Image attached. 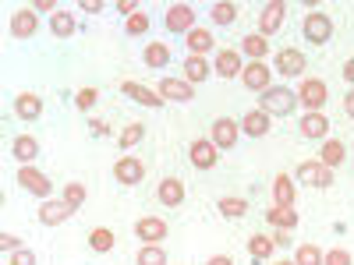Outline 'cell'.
Instances as JSON below:
<instances>
[{
  "mask_svg": "<svg viewBox=\"0 0 354 265\" xmlns=\"http://www.w3.org/2000/svg\"><path fill=\"white\" fill-rule=\"evenodd\" d=\"M294 106H298V92L287 85H270L266 92L259 96V110L270 113V117H287Z\"/></svg>",
  "mask_w": 354,
  "mask_h": 265,
  "instance_id": "cell-1",
  "label": "cell"
},
{
  "mask_svg": "<svg viewBox=\"0 0 354 265\" xmlns=\"http://www.w3.org/2000/svg\"><path fill=\"white\" fill-rule=\"evenodd\" d=\"M301 36L312 43V46H322L333 39V18L326 11H308L305 21H301Z\"/></svg>",
  "mask_w": 354,
  "mask_h": 265,
  "instance_id": "cell-2",
  "label": "cell"
},
{
  "mask_svg": "<svg viewBox=\"0 0 354 265\" xmlns=\"http://www.w3.org/2000/svg\"><path fill=\"white\" fill-rule=\"evenodd\" d=\"M326 99H330L326 81H322V78H301V85H298V103L305 106V113H322Z\"/></svg>",
  "mask_w": 354,
  "mask_h": 265,
  "instance_id": "cell-3",
  "label": "cell"
},
{
  "mask_svg": "<svg viewBox=\"0 0 354 265\" xmlns=\"http://www.w3.org/2000/svg\"><path fill=\"white\" fill-rule=\"evenodd\" d=\"M294 181H301L305 188H333V170L322 166L319 159H305L298 163V170H294Z\"/></svg>",
  "mask_w": 354,
  "mask_h": 265,
  "instance_id": "cell-4",
  "label": "cell"
},
{
  "mask_svg": "<svg viewBox=\"0 0 354 265\" xmlns=\"http://www.w3.org/2000/svg\"><path fill=\"white\" fill-rule=\"evenodd\" d=\"M18 184H21V191H28V195H36V198H53V181L43 173V170H36V166H18Z\"/></svg>",
  "mask_w": 354,
  "mask_h": 265,
  "instance_id": "cell-5",
  "label": "cell"
},
{
  "mask_svg": "<svg viewBox=\"0 0 354 265\" xmlns=\"http://www.w3.org/2000/svg\"><path fill=\"white\" fill-rule=\"evenodd\" d=\"M209 138H213V145L220 153L234 149L238 138H241V121H234V117H216V121L209 124Z\"/></svg>",
  "mask_w": 354,
  "mask_h": 265,
  "instance_id": "cell-6",
  "label": "cell"
},
{
  "mask_svg": "<svg viewBox=\"0 0 354 265\" xmlns=\"http://www.w3.org/2000/svg\"><path fill=\"white\" fill-rule=\"evenodd\" d=\"M163 28H167V32H174V36H188L192 28H195V11H192V4H170V8L163 11Z\"/></svg>",
  "mask_w": 354,
  "mask_h": 265,
  "instance_id": "cell-7",
  "label": "cell"
},
{
  "mask_svg": "<svg viewBox=\"0 0 354 265\" xmlns=\"http://www.w3.org/2000/svg\"><path fill=\"white\" fill-rule=\"evenodd\" d=\"M113 181L124 184V188H138L145 181V163L138 156H121L113 163Z\"/></svg>",
  "mask_w": 354,
  "mask_h": 265,
  "instance_id": "cell-8",
  "label": "cell"
},
{
  "mask_svg": "<svg viewBox=\"0 0 354 265\" xmlns=\"http://www.w3.org/2000/svg\"><path fill=\"white\" fill-rule=\"evenodd\" d=\"M241 85L248 92H266V88L273 85V68L266 61H248L245 71H241Z\"/></svg>",
  "mask_w": 354,
  "mask_h": 265,
  "instance_id": "cell-9",
  "label": "cell"
},
{
  "mask_svg": "<svg viewBox=\"0 0 354 265\" xmlns=\"http://www.w3.org/2000/svg\"><path fill=\"white\" fill-rule=\"evenodd\" d=\"M283 21H287V4L283 0H270V4L262 8V14H259V36H277L280 28H283Z\"/></svg>",
  "mask_w": 354,
  "mask_h": 265,
  "instance_id": "cell-10",
  "label": "cell"
},
{
  "mask_svg": "<svg viewBox=\"0 0 354 265\" xmlns=\"http://www.w3.org/2000/svg\"><path fill=\"white\" fill-rule=\"evenodd\" d=\"M188 159H192L195 170H213L220 163V149L213 145V138H195L188 145Z\"/></svg>",
  "mask_w": 354,
  "mask_h": 265,
  "instance_id": "cell-11",
  "label": "cell"
},
{
  "mask_svg": "<svg viewBox=\"0 0 354 265\" xmlns=\"http://www.w3.org/2000/svg\"><path fill=\"white\" fill-rule=\"evenodd\" d=\"M75 216V209L64 202V198H46L43 205H39V213H36V219L43 223V226H61V223H68Z\"/></svg>",
  "mask_w": 354,
  "mask_h": 265,
  "instance_id": "cell-12",
  "label": "cell"
},
{
  "mask_svg": "<svg viewBox=\"0 0 354 265\" xmlns=\"http://www.w3.org/2000/svg\"><path fill=\"white\" fill-rule=\"evenodd\" d=\"M167 233H170V226H167L163 216H142V219L135 223V237H138L142 244H163Z\"/></svg>",
  "mask_w": 354,
  "mask_h": 265,
  "instance_id": "cell-13",
  "label": "cell"
},
{
  "mask_svg": "<svg viewBox=\"0 0 354 265\" xmlns=\"http://www.w3.org/2000/svg\"><path fill=\"white\" fill-rule=\"evenodd\" d=\"M305 68H308V61H305L301 50H294V46L277 50V71L283 78H305Z\"/></svg>",
  "mask_w": 354,
  "mask_h": 265,
  "instance_id": "cell-14",
  "label": "cell"
},
{
  "mask_svg": "<svg viewBox=\"0 0 354 265\" xmlns=\"http://www.w3.org/2000/svg\"><path fill=\"white\" fill-rule=\"evenodd\" d=\"M156 92L163 96V103H192L195 99V85H188L185 78H160Z\"/></svg>",
  "mask_w": 354,
  "mask_h": 265,
  "instance_id": "cell-15",
  "label": "cell"
},
{
  "mask_svg": "<svg viewBox=\"0 0 354 265\" xmlns=\"http://www.w3.org/2000/svg\"><path fill=\"white\" fill-rule=\"evenodd\" d=\"M298 135L305 141H326L330 138V117L326 113H305L298 121Z\"/></svg>",
  "mask_w": 354,
  "mask_h": 265,
  "instance_id": "cell-16",
  "label": "cell"
},
{
  "mask_svg": "<svg viewBox=\"0 0 354 265\" xmlns=\"http://www.w3.org/2000/svg\"><path fill=\"white\" fill-rule=\"evenodd\" d=\"M241 71H245L241 50H220L213 57V75H220V78H241Z\"/></svg>",
  "mask_w": 354,
  "mask_h": 265,
  "instance_id": "cell-17",
  "label": "cell"
},
{
  "mask_svg": "<svg viewBox=\"0 0 354 265\" xmlns=\"http://www.w3.org/2000/svg\"><path fill=\"white\" fill-rule=\"evenodd\" d=\"M185 181L181 177H163L160 181V188H156V202L163 205V209H177V205L185 202Z\"/></svg>",
  "mask_w": 354,
  "mask_h": 265,
  "instance_id": "cell-18",
  "label": "cell"
},
{
  "mask_svg": "<svg viewBox=\"0 0 354 265\" xmlns=\"http://www.w3.org/2000/svg\"><path fill=\"white\" fill-rule=\"evenodd\" d=\"M121 92H124L128 99H135L138 106H145V110H160V106H163V96L156 92V88H145V85H138V81H121Z\"/></svg>",
  "mask_w": 354,
  "mask_h": 265,
  "instance_id": "cell-19",
  "label": "cell"
},
{
  "mask_svg": "<svg viewBox=\"0 0 354 265\" xmlns=\"http://www.w3.org/2000/svg\"><path fill=\"white\" fill-rule=\"evenodd\" d=\"M270 128H273V117L262 113V110H248L241 117V135H248V138H266Z\"/></svg>",
  "mask_w": 354,
  "mask_h": 265,
  "instance_id": "cell-20",
  "label": "cell"
},
{
  "mask_svg": "<svg viewBox=\"0 0 354 265\" xmlns=\"http://www.w3.org/2000/svg\"><path fill=\"white\" fill-rule=\"evenodd\" d=\"M36 28H39L36 11L21 8V11H15V14H11V36H15V39H32V36H36Z\"/></svg>",
  "mask_w": 354,
  "mask_h": 265,
  "instance_id": "cell-21",
  "label": "cell"
},
{
  "mask_svg": "<svg viewBox=\"0 0 354 265\" xmlns=\"http://www.w3.org/2000/svg\"><path fill=\"white\" fill-rule=\"evenodd\" d=\"M11 156H15L21 166H32V159L39 156V141H36L32 135H18V138L11 141Z\"/></svg>",
  "mask_w": 354,
  "mask_h": 265,
  "instance_id": "cell-22",
  "label": "cell"
},
{
  "mask_svg": "<svg viewBox=\"0 0 354 265\" xmlns=\"http://www.w3.org/2000/svg\"><path fill=\"white\" fill-rule=\"evenodd\" d=\"M266 223L277 226V230H294L301 223V216L290 209V205H273V209H266Z\"/></svg>",
  "mask_w": 354,
  "mask_h": 265,
  "instance_id": "cell-23",
  "label": "cell"
},
{
  "mask_svg": "<svg viewBox=\"0 0 354 265\" xmlns=\"http://www.w3.org/2000/svg\"><path fill=\"white\" fill-rule=\"evenodd\" d=\"M213 43H216V39H213V32H209V28H198V25L185 36V46H188V53H192V57H205V53L213 50Z\"/></svg>",
  "mask_w": 354,
  "mask_h": 265,
  "instance_id": "cell-24",
  "label": "cell"
},
{
  "mask_svg": "<svg viewBox=\"0 0 354 265\" xmlns=\"http://www.w3.org/2000/svg\"><path fill=\"white\" fill-rule=\"evenodd\" d=\"M344 159H347V149H344L340 138H326V141H322V149H319V163H322V166L337 170Z\"/></svg>",
  "mask_w": 354,
  "mask_h": 265,
  "instance_id": "cell-25",
  "label": "cell"
},
{
  "mask_svg": "<svg viewBox=\"0 0 354 265\" xmlns=\"http://www.w3.org/2000/svg\"><path fill=\"white\" fill-rule=\"evenodd\" d=\"M213 75V64L209 61H205V57H185V81L188 85H198V81H205V78H209Z\"/></svg>",
  "mask_w": 354,
  "mask_h": 265,
  "instance_id": "cell-26",
  "label": "cell"
},
{
  "mask_svg": "<svg viewBox=\"0 0 354 265\" xmlns=\"http://www.w3.org/2000/svg\"><path fill=\"white\" fill-rule=\"evenodd\" d=\"M142 61H145V68H153V71H163V68L170 64V46H167V43H160V39H153L149 46H145Z\"/></svg>",
  "mask_w": 354,
  "mask_h": 265,
  "instance_id": "cell-27",
  "label": "cell"
},
{
  "mask_svg": "<svg viewBox=\"0 0 354 265\" xmlns=\"http://www.w3.org/2000/svg\"><path fill=\"white\" fill-rule=\"evenodd\" d=\"M241 57H248V61H266V57H270V39L259 36V32L245 36L241 39Z\"/></svg>",
  "mask_w": 354,
  "mask_h": 265,
  "instance_id": "cell-28",
  "label": "cell"
},
{
  "mask_svg": "<svg viewBox=\"0 0 354 265\" xmlns=\"http://www.w3.org/2000/svg\"><path fill=\"white\" fill-rule=\"evenodd\" d=\"M15 113L21 117V121H36V117L43 113V99H39L36 92H21V96L15 99Z\"/></svg>",
  "mask_w": 354,
  "mask_h": 265,
  "instance_id": "cell-29",
  "label": "cell"
},
{
  "mask_svg": "<svg viewBox=\"0 0 354 265\" xmlns=\"http://www.w3.org/2000/svg\"><path fill=\"white\" fill-rule=\"evenodd\" d=\"M273 251H277V241L270 237V233H252V237H248V255L255 262H266Z\"/></svg>",
  "mask_w": 354,
  "mask_h": 265,
  "instance_id": "cell-30",
  "label": "cell"
},
{
  "mask_svg": "<svg viewBox=\"0 0 354 265\" xmlns=\"http://www.w3.org/2000/svg\"><path fill=\"white\" fill-rule=\"evenodd\" d=\"M273 205H290V209H294V177L290 173H277V181H273Z\"/></svg>",
  "mask_w": 354,
  "mask_h": 265,
  "instance_id": "cell-31",
  "label": "cell"
},
{
  "mask_svg": "<svg viewBox=\"0 0 354 265\" xmlns=\"http://www.w3.org/2000/svg\"><path fill=\"white\" fill-rule=\"evenodd\" d=\"M75 28H78V18H75L71 11H57V14L50 18V32H53L57 39H68V36H75Z\"/></svg>",
  "mask_w": 354,
  "mask_h": 265,
  "instance_id": "cell-32",
  "label": "cell"
},
{
  "mask_svg": "<svg viewBox=\"0 0 354 265\" xmlns=\"http://www.w3.org/2000/svg\"><path fill=\"white\" fill-rule=\"evenodd\" d=\"M216 209H220V216H227V219H241V216L248 213V198H238V195H223V198L216 202Z\"/></svg>",
  "mask_w": 354,
  "mask_h": 265,
  "instance_id": "cell-33",
  "label": "cell"
},
{
  "mask_svg": "<svg viewBox=\"0 0 354 265\" xmlns=\"http://www.w3.org/2000/svg\"><path fill=\"white\" fill-rule=\"evenodd\" d=\"M209 18H213V25L227 28V25L238 21V4H230V0H216V4L209 8Z\"/></svg>",
  "mask_w": 354,
  "mask_h": 265,
  "instance_id": "cell-34",
  "label": "cell"
},
{
  "mask_svg": "<svg viewBox=\"0 0 354 265\" xmlns=\"http://www.w3.org/2000/svg\"><path fill=\"white\" fill-rule=\"evenodd\" d=\"M113 244H117V237H113V230L110 226H96L93 233H88V248L93 251H113Z\"/></svg>",
  "mask_w": 354,
  "mask_h": 265,
  "instance_id": "cell-35",
  "label": "cell"
},
{
  "mask_svg": "<svg viewBox=\"0 0 354 265\" xmlns=\"http://www.w3.org/2000/svg\"><path fill=\"white\" fill-rule=\"evenodd\" d=\"M68 205H71V209H82V205H85V198H88V188L82 184V181H68L64 184V195H61Z\"/></svg>",
  "mask_w": 354,
  "mask_h": 265,
  "instance_id": "cell-36",
  "label": "cell"
},
{
  "mask_svg": "<svg viewBox=\"0 0 354 265\" xmlns=\"http://www.w3.org/2000/svg\"><path fill=\"white\" fill-rule=\"evenodd\" d=\"M135 265H167V251L160 244H145L135 258Z\"/></svg>",
  "mask_w": 354,
  "mask_h": 265,
  "instance_id": "cell-37",
  "label": "cell"
},
{
  "mask_svg": "<svg viewBox=\"0 0 354 265\" xmlns=\"http://www.w3.org/2000/svg\"><path fill=\"white\" fill-rule=\"evenodd\" d=\"M142 138H145V124H142V121L128 124V128L121 131V149H124V153H131V149H135V145H138Z\"/></svg>",
  "mask_w": 354,
  "mask_h": 265,
  "instance_id": "cell-38",
  "label": "cell"
},
{
  "mask_svg": "<svg viewBox=\"0 0 354 265\" xmlns=\"http://www.w3.org/2000/svg\"><path fill=\"white\" fill-rule=\"evenodd\" d=\"M294 265H322L319 244H298V251H294Z\"/></svg>",
  "mask_w": 354,
  "mask_h": 265,
  "instance_id": "cell-39",
  "label": "cell"
},
{
  "mask_svg": "<svg viewBox=\"0 0 354 265\" xmlns=\"http://www.w3.org/2000/svg\"><path fill=\"white\" fill-rule=\"evenodd\" d=\"M124 32H128V36H145V32H149V14L138 11V14L124 18Z\"/></svg>",
  "mask_w": 354,
  "mask_h": 265,
  "instance_id": "cell-40",
  "label": "cell"
},
{
  "mask_svg": "<svg viewBox=\"0 0 354 265\" xmlns=\"http://www.w3.org/2000/svg\"><path fill=\"white\" fill-rule=\"evenodd\" d=\"M322 265H354V258H351L347 248H330L326 255H322Z\"/></svg>",
  "mask_w": 354,
  "mask_h": 265,
  "instance_id": "cell-41",
  "label": "cell"
},
{
  "mask_svg": "<svg viewBox=\"0 0 354 265\" xmlns=\"http://www.w3.org/2000/svg\"><path fill=\"white\" fill-rule=\"evenodd\" d=\"M96 99H100V92H96V88H78L75 106H78V110H93V106H96Z\"/></svg>",
  "mask_w": 354,
  "mask_h": 265,
  "instance_id": "cell-42",
  "label": "cell"
},
{
  "mask_svg": "<svg viewBox=\"0 0 354 265\" xmlns=\"http://www.w3.org/2000/svg\"><path fill=\"white\" fill-rule=\"evenodd\" d=\"M8 265H36V251L32 248H18L8 255Z\"/></svg>",
  "mask_w": 354,
  "mask_h": 265,
  "instance_id": "cell-43",
  "label": "cell"
},
{
  "mask_svg": "<svg viewBox=\"0 0 354 265\" xmlns=\"http://www.w3.org/2000/svg\"><path fill=\"white\" fill-rule=\"evenodd\" d=\"M0 248L11 255V251H18V248H25V244H21V237H15V233H0Z\"/></svg>",
  "mask_w": 354,
  "mask_h": 265,
  "instance_id": "cell-44",
  "label": "cell"
},
{
  "mask_svg": "<svg viewBox=\"0 0 354 265\" xmlns=\"http://www.w3.org/2000/svg\"><path fill=\"white\" fill-rule=\"evenodd\" d=\"M106 4H103V0H82V4H78V11H85V14H100Z\"/></svg>",
  "mask_w": 354,
  "mask_h": 265,
  "instance_id": "cell-45",
  "label": "cell"
},
{
  "mask_svg": "<svg viewBox=\"0 0 354 265\" xmlns=\"http://www.w3.org/2000/svg\"><path fill=\"white\" fill-rule=\"evenodd\" d=\"M117 11H121V14H124V18H131V14H138V11H142V8H138V4H135V0H117Z\"/></svg>",
  "mask_w": 354,
  "mask_h": 265,
  "instance_id": "cell-46",
  "label": "cell"
},
{
  "mask_svg": "<svg viewBox=\"0 0 354 265\" xmlns=\"http://www.w3.org/2000/svg\"><path fill=\"white\" fill-rule=\"evenodd\" d=\"M32 11H46L50 18L57 14V4H53V0H36V4H32Z\"/></svg>",
  "mask_w": 354,
  "mask_h": 265,
  "instance_id": "cell-47",
  "label": "cell"
},
{
  "mask_svg": "<svg viewBox=\"0 0 354 265\" xmlns=\"http://www.w3.org/2000/svg\"><path fill=\"white\" fill-rule=\"evenodd\" d=\"M344 113H347L351 121H354V88H351V92L344 96Z\"/></svg>",
  "mask_w": 354,
  "mask_h": 265,
  "instance_id": "cell-48",
  "label": "cell"
},
{
  "mask_svg": "<svg viewBox=\"0 0 354 265\" xmlns=\"http://www.w3.org/2000/svg\"><path fill=\"white\" fill-rule=\"evenodd\" d=\"M88 124H93V135L100 138V135H110V124H103V121H88Z\"/></svg>",
  "mask_w": 354,
  "mask_h": 265,
  "instance_id": "cell-49",
  "label": "cell"
},
{
  "mask_svg": "<svg viewBox=\"0 0 354 265\" xmlns=\"http://www.w3.org/2000/svg\"><path fill=\"white\" fill-rule=\"evenodd\" d=\"M340 75H344V81H351V85H354V57L344 64V71H340Z\"/></svg>",
  "mask_w": 354,
  "mask_h": 265,
  "instance_id": "cell-50",
  "label": "cell"
},
{
  "mask_svg": "<svg viewBox=\"0 0 354 265\" xmlns=\"http://www.w3.org/2000/svg\"><path fill=\"white\" fill-rule=\"evenodd\" d=\"M205 265H234V258H230V255H213Z\"/></svg>",
  "mask_w": 354,
  "mask_h": 265,
  "instance_id": "cell-51",
  "label": "cell"
},
{
  "mask_svg": "<svg viewBox=\"0 0 354 265\" xmlns=\"http://www.w3.org/2000/svg\"><path fill=\"white\" fill-rule=\"evenodd\" d=\"M277 265H294V258H280V262H277Z\"/></svg>",
  "mask_w": 354,
  "mask_h": 265,
  "instance_id": "cell-52",
  "label": "cell"
}]
</instances>
